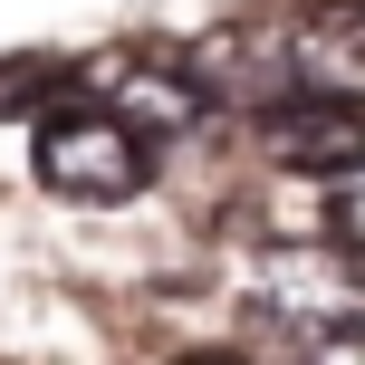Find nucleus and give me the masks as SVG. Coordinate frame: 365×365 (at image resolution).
<instances>
[{
    "label": "nucleus",
    "instance_id": "0eeeda50",
    "mask_svg": "<svg viewBox=\"0 0 365 365\" xmlns=\"http://www.w3.org/2000/svg\"><path fill=\"white\" fill-rule=\"evenodd\" d=\"M58 87H77V68H68V58H48V48L0 58V115H38Z\"/></svg>",
    "mask_w": 365,
    "mask_h": 365
},
{
    "label": "nucleus",
    "instance_id": "7ed1b4c3",
    "mask_svg": "<svg viewBox=\"0 0 365 365\" xmlns=\"http://www.w3.org/2000/svg\"><path fill=\"white\" fill-rule=\"evenodd\" d=\"M77 87L106 115H125L145 145H173V135H192L212 115V87L192 77V58H164V48H106L77 68Z\"/></svg>",
    "mask_w": 365,
    "mask_h": 365
},
{
    "label": "nucleus",
    "instance_id": "6e6552de",
    "mask_svg": "<svg viewBox=\"0 0 365 365\" xmlns=\"http://www.w3.org/2000/svg\"><path fill=\"white\" fill-rule=\"evenodd\" d=\"M327 231L346 240V250H365V154L327 164Z\"/></svg>",
    "mask_w": 365,
    "mask_h": 365
},
{
    "label": "nucleus",
    "instance_id": "39448f33",
    "mask_svg": "<svg viewBox=\"0 0 365 365\" xmlns=\"http://www.w3.org/2000/svg\"><path fill=\"white\" fill-rule=\"evenodd\" d=\"M192 77L212 96H240V106H269V96L298 87L289 68V19H231V29H212L192 48Z\"/></svg>",
    "mask_w": 365,
    "mask_h": 365
},
{
    "label": "nucleus",
    "instance_id": "20e7f679",
    "mask_svg": "<svg viewBox=\"0 0 365 365\" xmlns=\"http://www.w3.org/2000/svg\"><path fill=\"white\" fill-rule=\"evenodd\" d=\"M259 154L289 173H327L346 164V154H365V106H346V96H317V87H289L259 106Z\"/></svg>",
    "mask_w": 365,
    "mask_h": 365
},
{
    "label": "nucleus",
    "instance_id": "f03ea898",
    "mask_svg": "<svg viewBox=\"0 0 365 365\" xmlns=\"http://www.w3.org/2000/svg\"><path fill=\"white\" fill-rule=\"evenodd\" d=\"M259 317H279L298 346H356L365 336V250H346V240H279L259 259Z\"/></svg>",
    "mask_w": 365,
    "mask_h": 365
},
{
    "label": "nucleus",
    "instance_id": "f257e3e1",
    "mask_svg": "<svg viewBox=\"0 0 365 365\" xmlns=\"http://www.w3.org/2000/svg\"><path fill=\"white\" fill-rule=\"evenodd\" d=\"M29 164H38V182L58 202H135L154 182V145L125 115H106L96 96H58V106H38Z\"/></svg>",
    "mask_w": 365,
    "mask_h": 365
},
{
    "label": "nucleus",
    "instance_id": "423d86ee",
    "mask_svg": "<svg viewBox=\"0 0 365 365\" xmlns=\"http://www.w3.org/2000/svg\"><path fill=\"white\" fill-rule=\"evenodd\" d=\"M289 68L298 87L365 106V0H317L308 19H289Z\"/></svg>",
    "mask_w": 365,
    "mask_h": 365
}]
</instances>
